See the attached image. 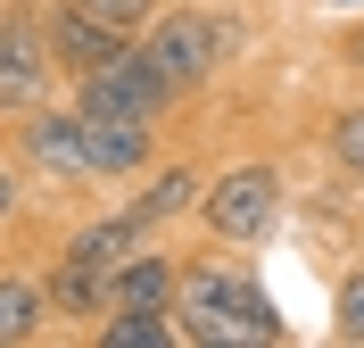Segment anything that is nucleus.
Listing matches in <instances>:
<instances>
[{
  "mask_svg": "<svg viewBox=\"0 0 364 348\" xmlns=\"http://www.w3.org/2000/svg\"><path fill=\"white\" fill-rule=\"evenodd\" d=\"M174 100H182L174 75H166L141 42H124L108 67H91L83 83H75V108H83V116H141V125H166Z\"/></svg>",
  "mask_w": 364,
  "mask_h": 348,
  "instance_id": "3",
  "label": "nucleus"
},
{
  "mask_svg": "<svg viewBox=\"0 0 364 348\" xmlns=\"http://www.w3.org/2000/svg\"><path fill=\"white\" fill-rule=\"evenodd\" d=\"M323 149H331V174H340V183H364V100H348V108L331 116Z\"/></svg>",
  "mask_w": 364,
  "mask_h": 348,
  "instance_id": "13",
  "label": "nucleus"
},
{
  "mask_svg": "<svg viewBox=\"0 0 364 348\" xmlns=\"http://www.w3.org/2000/svg\"><path fill=\"white\" fill-rule=\"evenodd\" d=\"M50 83H58V58H50L42 9L33 0H0V116L42 108Z\"/></svg>",
  "mask_w": 364,
  "mask_h": 348,
  "instance_id": "6",
  "label": "nucleus"
},
{
  "mask_svg": "<svg viewBox=\"0 0 364 348\" xmlns=\"http://www.w3.org/2000/svg\"><path fill=\"white\" fill-rule=\"evenodd\" d=\"M91 125V183H141L158 166V125L141 116H83Z\"/></svg>",
  "mask_w": 364,
  "mask_h": 348,
  "instance_id": "8",
  "label": "nucleus"
},
{
  "mask_svg": "<svg viewBox=\"0 0 364 348\" xmlns=\"http://www.w3.org/2000/svg\"><path fill=\"white\" fill-rule=\"evenodd\" d=\"M17 199H25V166L0 158V232H9V216H17Z\"/></svg>",
  "mask_w": 364,
  "mask_h": 348,
  "instance_id": "16",
  "label": "nucleus"
},
{
  "mask_svg": "<svg viewBox=\"0 0 364 348\" xmlns=\"http://www.w3.org/2000/svg\"><path fill=\"white\" fill-rule=\"evenodd\" d=\"M141 50H149V58H158L166 75H174V92H199L207 75L224 67L232 58V42H240V33H232L224 17H215V9H158V17L141 25L133 33Z\"/></svg>",
  "mask_w": 364,
  "mask_h": 348,
  "instance_id": "4",
  "label": "nucleus"
},
{
  "mask_svg": "<svg viewBox=\"0 0 364 348\" xmlns=\"http://www.w3.org/2000/svg\"><path fill=\"white\" fill-rule=\"evenodd\" d=\"M199 191H207V166H191V158H174V166H149L133 183V199L124 208L141 216V224H182V216H199Z\"/></svg>",
  "mask_w": 364,
  "mask_h": 348,
  "instance_id": "9",
  "label": "nucleus"
},
{
  "mask_svg": "<svg viewBox=\"0 0 364 348\" xmlns=\"http://www.w3.org/2000/svg\"><path fill=\"white\" fill-rule=\"evenodd\" d=\"M83 9H91V17H108L116 33H141V25L158 17V0H83Z\"/></svg>",
  "mask_w": 364,
  "mask_h": 348,
  "instance_id": "15",
  "label": "nucleus"
},
{
  "mask_svg": "<svg viewBox=\"0 0 364 348\" xmlns=\"http://www.w3.org/2000/svg\"><path fill=\"white\" fill-rule=\"evenodd\" d=\"M17 125H25L17 166L33 174V183H50V191L91 183V125H83V108H75V100H42V108H25Z\"/></svg>",
  "mask_w": 364,
  "mask_h": 348,
  "instance_id": "5",
  "label": "nucleus"
},
{
  "mask_svg": "<svg viewBox=\"0 0 364 348\" xmlns=\"http://www.w3.org/2000/svg\"><path fill=\"white\" fill-rule=\"evenodd\" d=\"M273 224H282V166L273 158H240L224 174H207L199 232L215 249H257V241H273Z\"/></svg>",
  "mask_w": 364,
  "mask_h": 348,
  "instance_id": "2",
  "label": "nucleus"
},
{
  "mask_svg": "<svg viewBox=\"0 0 364 348\" xmlns=\"http://www.w3.org/2000/svg\"><path fill=\"white\" fill-rule=\"evenodd\" d=\"M58 299H50V274H25V265H0V348L42 340Z\"/></svg>",
  "mask_w": 364,
  "mask_h": 348,
  "instance_id": "10",
  "label": "nucleus"
},
{
  "mask_svg": "<svg viewBox=\"0 0 364 348\" xmlns=\"http://www.w3.org/2000/svg\"><path fill=\"white\" fill-rule=\"evenodd\" d=\"M42 33H50V58H58L67 83H83L91 67H108L116 50L133 42V33H116L108 17H91L83 0H50V9H42Z\"/></svg>",
  "mask_w": 364,
  "mask_h": 348,
  "instance_id": "7",
  "label": "nucleus"
},
{
  "mask_svg": "<svg viewBox=\"0 0 364 348\" xmlns=\"http://www.w3.org/2000/svg\"><path fill=\"white\" fill-rule=\"evenodd\" d=\"M174 290H182V257L166 241H149L141 257L116 265V307H174Z\"/></svg>",
  "mask_w": 364,
  "mask_h": 348,
  "instance_id": "11",
  "label": "nucleus"
},
{
  "mask_svg": "<svg viewBox=\"0 0 364 348\" xmlns=\"http://www.w3.org/2000/svg\"><path fill=\"white\" fill-rule=\"evenodd\" d=\"M91 348H191L174 324V307H108L91 324Z\"/></svg>",
  "mask_w": 364,
  "mask_h": 348,
  "instance_id": "12",
  "label": "nucleus"
},
{
  "mask_svg": "<svg viewBox=\"0 0 364 348\" xmlns=\"http://www.w3.org/2000/svg\"><path fill=\"white\" fill-rule=\"evenodd\" d=\"M331 340H340V348H364V265H348L340 290H331Z\"/></svg>",
  "mask_w": 364,
  "mask_h": 348,
  "instance_id": "14",
  "label": "nucleus"
},
{
  "mask_svg": "<svg viewBox=\"0 0 364 348\" xmlns=\"http://www.w3.org/2000/svg\"><path fill=\"white\" fill-rule=\"evenodd\" d=\"M174 324L191 348H282L290 324L273 290L257 282L249 249H207V257H182V290H174Z\"/></svg>",
  "mask_w": 364,
  "mask_h": 348,
  "instance_id": "1",
  "label": "nucleus"
}]
</instances>
